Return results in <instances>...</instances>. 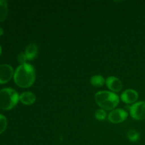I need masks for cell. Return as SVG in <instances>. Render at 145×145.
<instances>
[{
  "label": "cell",
  "instance_id": "cell-1",
  "mask_svg": "<svg viewBox=\"0 0 145 145\" xmlns=\"http://www.w3.org/2000/svg\"><path fill=\"white\" fill-rule=\"evenodd\" d=\"M14 79L17 86L28 88L33 85L35 79V71L33 67L28 63L21 65L16 69Z\"/></svg>",
  "mask_w": 145,
  "mask_h": 145
},
{
  "label": "cell",
  "instance_id": "cell-2",
  "mask_svg": "<svg viewBox=\"0 0 145 145\" xmlns=\"http://www.w3.org/2000/svg\"><path fill=\"white\" fill-rule=\"evenodd\" d=\"M96 103L105 110H113L119 103V97L111 91H101L95 94Z\"/></svg>",
  "mask_w": 145,
  "mask_h": 145
},
{
  "label": "cell",
  "instance_id": "cell-3",
  "mask_svg": "<svg viewBox=\"0 0 145 145\" xmlns=\"http://www.w3.org/2000/svg\"><path fill=\"white\" fill-rule=\"evenodd\" d=\"M19 96L14 89L4 88L0 91V108L11 110L18 103Z\"/></svg>",
  "mask_w": 145,
  "mask_h": 145
},
{
  "label": "cell",
  "instance_id": "cell-4",
  "mask_svg": "<svg viewBox=\"0 0 145 145\" xmlns=\"http://www.w3.org/2000/svg\"><path fill=\"white\" fill-rule=\"evenodd\" d=\"M130 116L136 120H142L145 118V102L139 101L130 107Z\"/></svg>",
  "mask_w": 145,
  "mask_h": 145
},
{
  "label": "cell",
  "instance_id": "cell-5",
  "mask_svg": "<svg viewBox=\"0 0 145 145\" xmlns=\"http://www.w3.org/2000/svg\"><path fill=\"white\" fill-rule=\"evenodd\" d=\"M128 113L123 109L118 108L113 110L108 115V120L112 123L118 124L125 121L127 118Z\"/></svg>",
  "mask_w": 145,
  "mask_h": 145
},
{
  "label": "cell",
  "instance_id": "cell-6",
  "mask_svg": "<svg viewBox=\"0 0 145 145\" xmlns=\"http://www.w3.org/2000/svg\"><path fill=\"white\" fill-rule=\"evenodd\" d=\"M14 69L9 65H0V84H5L9 82L14 76Z\"/></svg>",
  "mask_w": 145,
  "mask_h": 145
},
{
  "label": "cell",
  "instance_id": "cell-7",
  "mask_svg": "<svg viewBox=\"0 0 145 145\" xmlns=\"http://www.w3.org/2000/svg\"><path fill=\"white\" fill-rule=\"evenodd\" d=\"M138 93L134 89H127L121 95V100L127 104H134L138 99Z\"/></svg>",
  "mask_w": 145,
  "mask_h": 145
},
{
  "label": "cell",
  "instance_id": "cell-8",
  "mask_svg": "<svg viewBox=\"0 0 145 145\" xmlns=\"http://www.w3.org/2000/svg\"><path fill=\"white\" fill-rule=\"evenodd\" d=\"M106 86L110 90L114 92H119L123 89V83L120 79L116 76H109L106 80Z\"/></svg>",
  "mask_w": 145,
  "mask_h": 145
},
{
  "label": "cell",
  "instance_id": "cell-9",
  "mask_svg": "<svg viewBox=\"0 0 145 145\" xmlns=\"http://www.w3.org/2000/svg\"><path fill=\"white\" fill-rule=\"evenodd\" d=\"M36 100L35 94L32 92L25 91L21 93L19 96V101L24 105L30 106L35 103Z\"/></svg>",
  "mask_w": 145,
  "mask_h": 145
},
{
  "label": "cell",
  "instance_id": "cell-10",
  "mask_svg": "<svg viewBox=\"0 0 145 145\" xmlns=\"http://www.w3.org/2000/svg\"><path fill=\"white\" fill-rule=\"evenodd\" d=\"M25 54L28 60H32L36 57L38 55V46L35 43H31L26 47L25 50Z\"/></svg>",
  "mask_w": 145,
  "mask_h": 145
},
{
  "label": "cell",
  "instance_id": "cell-11",
  "mask_svg": "<svg viewBox=\"0 0 145 145\" xmlns=\"http://www.w3.org/2000/svg\"><path fill=\"white\" fill-rule=\"evenodd\" d=\"M8 14V4L5 0H0V22L6 19Z\"/></svg>",
  "mask_w": 145,
  "mask_h": 145
},
{
  "label": "cell",
  "instance_id": "cell-12",
  "mask_svg": "<svg viewBox=\"0 0 145 145\" xmlns=\"http://www.w3.org/2000/svg\"><path fill=\"white\" fill-rule=\"evenodd\" d=\"M90 82L95 87H101L106 83V79L101 75H95L91 78Z\"/></svg>",
  "mask_w": 145,
  "mask_h": 145
},
{
  "label": "cell",
  "instance_id": "cell-13",
  "mask_svg": "<svg viewBox=\"0 0 145 145\" xmlns=\"http://www.w3.org/2000/svg\"><path fill=\"white\" fill-rule=\"evenodd\" d=\"M127 138L132 142H136L140 140V133L135 130H130L127 132Z\"/></svg>",
  "mask_w": 145,
  "mask_h": 145
},
{
  "label": "cell",
  "instance_id": "cell-14",
  "mask_svg": "<svg viewBox=\"0 0 145 145\" xmlns=\"http://www.w3.org/2000/svg\"><path fill=\"white\" fill-rule=\"evenodd\" d=\"M7 126V120L3 115L0 114V134L3 133Z\"/></svg>",
  "mask_w": 145,
  "mask_h": 145
},
{
  "label": "cell",
  "instance_id": "cell-15",
  "mask_svg": "<svg viewBox=\"0 0 145 145\" xmlns=\"http://www.w3.org/2000/svg\"><path fill=\"white\" fill-rule=\"evenodd\" d=\"M95 117L99 120H104L106 118V112L103 109H99L95 113Z\"/></svg>",
  "mask_w": 145,
  "mask_h": 145
},
{
  "label": "cell",
  "instance_id": "cell-16",
  "mask_svg": "<svg viewBox=\"0 0 145 145\" xmlns=\"http://www.w3.org/2000/svg\"><path fill=\"white\" fill-rule=\"evenodd\" d=\"M18 60L21 65H24V64L26 63V61L28 60V59H27V57L25 55V52H21V53H19V55H18Z\"/></svg>",
  "mask_w": 145,
  "mask_h": 145
},
{
  "label": "cell",
  "instance_id": "cell-17",
  "mask_svg": "<svg viewBox=\"0 0 145 145\" xmlns=\"http://www.w3.org/2000/svg\"><path fill=\"white\" fill-rule=\"evenodd\" d=\"M3 33H4V31H3V29L1 27H0V36H1V35H2Z\"/></svg>",
  "mask_w": 145,
  "mask_h": 145
},
{
  "label": "cell",
  "instance_id": "cell-18",
  "mask_svg": "<svg viewBox=\"0 0 145 145\" xmlns=\"http://www.w3.org/2000/svg\"><path fill=\"white\" fill-rule=\"evenodd\" d=\"M1 45H0V55H1Z\"/></svg>",
  "mask_w": 145,
  "mask_h": 145
}]
</instances>
